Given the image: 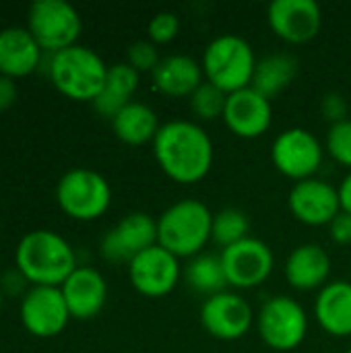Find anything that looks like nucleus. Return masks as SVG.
<instances>
[{"mask_svg":"<svg viewBox=\"0 0 351 353\" xmlns=\"http://www.w3.org/2000/svg\"><path fill=\"white\" fill-rule=\"evenodd\" d=\"M314 316L325 333L333 337H351V281L333 279L319 290Z\"/></svg>","mask_w":351,"mask_h":353,"instance_id":"4be33fe9","label":"nucleus"},{"mask_svg":"<svg viewBox=\"0 0 351 353\" xmlns=\"http://www.w3.org/2000/svg\"><path fill=\"white\" fill-rule=\"evenodd\" d=\"M252 306L246 298L236 292H221L205 298L201 306L203 329L219 341L242 339L254 323Z\"/></svg>","mask_w":351,"mask_h":353,"instance_id":"ddd939ff","label":"nucleus"},{"mask_svg":"<svg viewBox=\"0 0 351 353\" xmlns=\"http://www.w3.org/2000/svg\"><path fill=\"white\" fill-rule=\"evenodd\" d=\"M108 68L95 50L81 43L50 54L48 62L50 81L64 97L91 103L106 85Z\"/></svg>","mask_w":351,"mask_h":353,"instance_id":"20e7f679","label":"nucleus"},{"mask_svg":"<svg viewBox=\"0 0 351 353\" xmlns=\"http://www.w3.org/2000/svg\"><path fill=\"white\" fill-rule=\"evenodd\" d=\"M331 277V256L321 244H300L285 261V279L294 290H323Z\"/></svg>","mask_w":351,"mask_h":353,"instance_id":"aec40b11","label":"nucleus"},{"mask_svg":"<svg viewBox=\"0 0 351 353\" xmlns=\"http://www.w3.org/2000/svg\"><path fill=\"white\" fill-rule=\"evenodd\" d=\"M29 288H31L29 281L19 273V269L6 271V273L2 275V279H0V290H2L4 296L8 294V296H19V298H23V296L27 294Z\"/></svg>","mask_w":351,"mask_h":353,"instance_id":"72a5a7b5","label":"nucleus"},{"mask_svg":"<svg viewBox=\"0 0 351 353\" xmlns=\"http://www.w3.org/2000/svg\"><path fill=\"white\" fill-rule=\"evenodd\" d=\"M153 87L168 97H190L205 81L203 66L188 54H170L151 72Z\"/></svg>","mask_w":351,"mask_h":353,"instance_id":"412c9836","label":"nucleus"},{"mask_svg":"<svg viewBox=\"0 0 351 353\" xmlns=\"http://www.w3.org/2000/svg\"><path fill=\"white\" fill-rule=\"evenodd\" d=\"M273 33L288 43H308L323 27V10L314 0H273L267 8Z\"/></svg>","mask_w":351,"mask_h":353,"instance_id":"2eb2a0df","label":"nucleus"},{"mask_svg":"<svg viewBox=\"0 0 351 353\" xmlns=\"http://www.w3.org/2000/svg\"><path fill=\"white\" fill-rule=\"evenodd\" d=\"M151 147L161 172L178 184L201 182L213 168L215 147L199 122L170 120L161 124Z\"/></svg>","mask_w":351,"mask_h":353,"instance_id":"f257e3e1","label":"nucleus"},{"mask_svg":"<svg viewBox=\"0 0 351 353\" xmlns=\"http://www.w3.org/2000/svg\"><path fill=\"white\" fill-rule=\"evenodd\" d=\"M178 33H180V17L176 12H172V10L155 12L151 17L149 25H147L149 41H153L155 46L174 41Z\"/></svg>","mask_w":351,"mask_h":353,"instance_id":"c756f323","label":"nucleus"},{"mask_svg":"<svg viewBox=\"0 0 351 353\" xmlns=\"http://www.w3.org/2000/svg\"><path fill=\"white\" fill-rule=\"evenodd\" d=\"M329 236H331V240L335 242V244H339V246H348L351 244V215L350 213H345V211H341L329 225Z\"/></svg>","mask_w":351,"mask_h":353,"instance_id":"473e14b6","label":"nucleus"},{"mask_svg":"<svg viewBox=\"0 0 351 353\" xmlns=\"http://www.w3.org/2000/svg\"><path fill=\"white\" fill-rule=\"evenodd\" d=\"M77 267L74 248L52 230L27 232L14 250V269L29 285L60 288Z\"/></svg>","mask_w":351,"mask_h":353,"instance_id":"f03ea898","label":"nucleus"},{"mask_svg":"<svg viewBox=\"0 0 351 353\" xmlns=\"http://www.w3.org/2000/svg\"><path fill=\"white\" fill-rule=\"evenodd\" d=\"M221 118L236 137L259 139L271 128L273 122L271 99H267L252 87H244L240 91L228 93Z\"/></svg>","mask_w":351,"mask_h":353,"instance_id":"f3484780","label":"nucleus"},{"mask_svg":"<svg viewBox=\"0 0 351 353\" xmlns=\"http://www.w3.org/2000/svg\"><path fill=\"white\" fill-rule=\"evenodd\" d=\"M288 207L306 225H329L341 213L339 190L321 178L300 180L290 190Z\"/></svg>","mask_w":351,"mask_h":353,"instance_id":"dca6fc26","label":"nucleus"},{"mask_svg":"<svg viewBox=\"0 0 351 353\" xmlns=\"http://www.w3.org/2000/svg\"><path fill=\"white\" fill-rule=\"evenodd\" d=\"M19 97V89L17 83L8 77L0 74V112H6Z\"/></svg>","mask_w":351,"mask_h":353,"instance_id":"f704fd0d","label":"nucleus"},{"mask_svg":"<svg viewBox=\"0 0 351 353\" xmlns=\"http://www.w3.org/2000/svg\"><path fill=\"white\" fill-rule=\"evenodd\" d=\"M182 275L180 259L159 244L137 254L128 263V279L145 298H163L174 292Z\"/></svg>","mask_w":351,"mask_h":353,"instance_id":"f8f14e48","label":"nucleus"},{"mask_svg":"<svg viewBox=\"0 0 351 353\" xmlns=\"http://www.w3.org/2000/svg\"><path fill=\"white\" fill-rule=\"evenodd\" d=\"M213 211L199 199L170 205L157 219V244L178 259H192L211 242Z\"/></svg>","mask_w":351,"mask_h":353,"instance_id":"7ed1b4c3","label":"nucleus"},{"mask_svg":"<svg viewBox=\"0 0 351 353\" xmlns=\"http://www.w3.org/2000/svg\"><path fill=\"white\" fill-rule=\"evenodd\" d=\"M246 238H250V219L242 209L225 207L213 215L211 242L221 246V250L228 246H234Z\"/></svg>","mask_w":351,"mask_h":353,"instance_id":"bb28decb","label":"nucleus"},{"mask_svg":"<svg viewBox=\"0 0 351 353\" xmlns=\"http://www.w3.org/2000/svg\"><path fill=\"white\" fill-rule=\"evenodd\" d=\"M2 302H4V294H2V290H0V310H2Z\"/></svg>","mask_w":351,"mask_h":353,"instance_id":"e433bc0d","label":"nucleus"},{"mask_svg":"<svg viewBox=\"0 0 351 353\" xmlns=\"http://www.w3.org/2000/svg\"><path fill=\"white\" fill-rule=\"evenodd\" d=\"M27 29L46 54H56L77 46L83 21L66 0H37L29 6Z\"/></svg>","mask_w":351,"mask_h":353,"instance_id":"6e6552de","label":"nucleus"},{"mask_svg":"<svg viewBox=\"0 0 351 353\" xmlns=\"http://www.w3.org/2000/svg\"><path fill=\"white\" fill-rule=\"evenodd\" d=\"M161 56L157 52V46L149 39H139L128 46L126 50V62L137 72H153L159 64Z\"/></svg>","mask_w":351,"mask_h":353,"instance_id":"7c9ffc66","label":"nucleus"},{"mask_svg":"<svg viewBox=\"0 0 351 353\" xmlns=\"http://www.w3.org/2000/svg\"><path fill=\"white\" fill-rule=\"evenodd\" d=\"M325 147L308 128H288L279 132L271 145V161L279 174L296 182L314 178L321 170Z\"/></svg>","mask_w":351,"mask_h":353,"instance_id":"1a4fd4ad","label":"nucleus"},{"mask_svg":"<svg viewBox=\"0 0 351 353\" xmlns=\"http://www.w3.org/2000/svg\"><path fill=\"white\" fill-rule=\"evenodd\" d=\"M339 190V201H341V211L350 213L351 215V170L348 172V176L341 180V184L337 186Z\"/></svg>","mask_w":351,"mask_h":353,"instance_id":"c9c22d12","label":"nucleus"},{"mask_svg":"<svg viewBox=\"0 0 351 353\" xmlns=\"http://www.w3.org/2000/svg\"><path fill=\"white\" fill-rule=\"evenodd\" d=\"M321 114L331 124L348 120L350 118V103H348L345 95H341L337 91H329L327 95H323V99H321Z\"/></svg>","mask_w":351,"mask_h":353,"instance_id":"2f4dec72","label":"nucleus"},{"mask_svg":"<svg viewBox=\"0 0 351 353\" xmlns=\"http://www.w3.org/2000/svg\"><path fill=\"white\" fill-rule=\"evenodd\" d=\"M219 259L228 277V285L236 290L259 288L271 277L275 267V254L271 246L252 236L223 248Z\"/></svg>","mask_w":351,"mask_h":353,"instance_id":"9b49d317","label":"nucleus"},{"mask_svg":"<svg viewBox=\"0 0 351 353\" xmlns=\"http://www.w3.org/2000/svg\"><path fill=\"white\" fill-rule=\"evenodd\" d=\"M325 151L343 168L351 170V118L329 126Z\"/></svg>","mask_w":351,"mask_h":353,"instance_id":"c85d7f7f","label":"nucleus"},{"mask_svg":"<svg viewBox=\"0 0 351 353\" xmlns=\"http://www.w3.org/2000/svg\"><path fill=\"white\" fill-rule=\"evenodd\" d=\"M184 279L192 292L203 294L207 298L221 294L230 288L221 259L217 254H207V252L188 259V265L184 267Z\"/></svg>","mask_w":351,"mask_h":353,"instance_id":"a878e982","label":"nucleus"},{"mask_svg":"<svg viewBox=\"0 0 351 353\" xmlns=\"http://www.w3.org/2000/svg\"><path fill=\"white\" fill-rule=\"evenodd\" d=\"M141 72H137L128 62H118L108 68L106 85L101 93L93 99V108L99 116L112 120L124 105H128L139 89Z\"/></svg>","mask_w":351,"mask_h":353,"instance_id":"5701e85b","label":"nucleus"},{"mask_svg":"<svg viewBox=\"0 0 351 353\" xmlns=\"http://www.w3.org/2000/svg\"><path fill=\"white\" fill-rule=\"evenodd\" d=\"M58 207L77 221H95L112 205V186L95 170L74 168L68 170L56 186Z\"/></svg>","mask_w":351,"mask_h":353,"instance_id":"423d86ee","label":"nucleus"},{"mask_svg":"<svg viewBox=\"0 0 351 353\" xmlns=\"http://www.w3.org/2000/svg\"><path fill=\"white\" fill-rule=\"evenodd\" d=\"M157 244V219L149 213L134 211L124 215L101 238L99 252L110 263H130L137 254Z\"/></svg>","mask_w":351,"mask_h":353,"instance_id":"4468645a","label":"nucleus"},{"mask_svg":"<svg viewBox=\"0 0 351 353\" xmlns=\"http://www.w3.org/2000/svg\"><path fill=\"white\" fill-rule=\"evenodd\" d=\"M19 319L29 335L37 339H52L66 329L72 316L60 288L31 285L21 298Z\"/></svg>","mask_w":351,"mask_h":353,"instance_id":"9d476101","label":"nucleus"},{"mask_svg":"<svg viewBox=\"0 0 351 353\" xmlns=\"http://www.w3.org/2000/svg\"><path fill=\"white\" fill-rule=\"evenodd\" d=\"M70 316L77 321L95 319L108 302V283L93 267H77L60 285Z\"/></svg>","mask_w":351,"mask_h":353,"instance_id":"a211bd4d","label":"nucleus"},{"mask_svg":"<svg viewBox=\"0 0 351 353\" xmlns=\"http://www.w3.org/2000/svg\"><path fill=\"white\" fill-rule=\"evenodd\" d=\"M190 99V112L199 118V120H215L219 116H223L225 110V101H228V93L221 91L219 87H215L209 81H203L199 85V89L188 97Z\"/></svg>","mask_w":351,"mask_h":353,"instance_id":"cd10ccee","label":"nucleus"},{"mask_svg":"<svg viewBox=\"0 0 351 353\" xmlns=\"http://www.w3.org/2000/svg\"><path fill=\"white\" fill-rule=\"evenodd\" d=\"M110 122H112L114 134L122 143L132 145V147L153 143V139L161 126L155 110L143 101H130Z\"/></svg>","mask_w":351,"mask_h":353,"instance_id":"393cba45","label":"nucleus"},{"mask_svg":"<svg viewBox=\"0 0 351 353\" xmlns=\"http://www.w3.org/2000/svg\"><path fill=\"white\" fill-rule=\"evenodd\" d=\"M257 329L267 347L275 352H294L308 335V314L298 300L273 296L257 312Z\"/></svg>","mask_w":351,"mask_h":353,"instance_id":"0eeeda50","label":"nucleus"},{"mask_svg":"<svg viewBox=\"0 0 351 353\" xmlns=\"http://www.w3.org/2000/svg\"><path fill=\"white\" fill-rule=\"evenodd\" d=\"M205 81L213 83L225 93L250 87L257 68V56L248 39L236 33H223L213 37L201 60Z\"/></svg>","mask_w":351,"mask_h":353,"instance_id":"39448f33","label":"nucleus"},{"mask_svg":"<svg viewBox=\"0 0 351 353\" xmlns=\"http://www.w3.org/2000/svg\"><path fill=\"white\" fill-rule=\"evenodd\" d=\"M43 50L27 27L0 29V74L8 79H23L33 74L43 62Z\"/></svg>","mask_w":351,"mask_h":353,"instance_id":"6ab92c4d","label":"nucleus"},{"mask_svg":"<svg viewBox=\"0 0 351 353\" xmlns=\"http://www.w3.org/2000/svg\"><path fill=\"white\" fill-rule=\"evenodd\" d=\"M298 70H300V62L290 52H275L263 56L261 60H257L250 87L257 89L267 99H273L296 81Z\"/></svg>","mask_w":351,"mask_h":353,"instance_id":"b1692460","label":"nucleus"},{"mask_svg":"<svg viewBox=\"0 0 351 353\" xmlns=\"http://www.w3.org/2000/svg\"><path fill=\"white\" fill-rule=\"evenodd\" d=\"M345 353H351V347H350V350H348V352H345Z\"/></svg>","mask_w":351,"mask_h":353,"instance_id":"4c0bfd02","label":"nucleus"}]
</instances>
